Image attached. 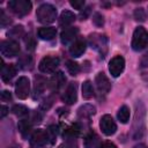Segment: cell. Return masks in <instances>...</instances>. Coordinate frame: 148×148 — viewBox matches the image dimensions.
I'll return each instance as SVG.
<instances>
[{"label": "cell", "instance_id": "cell-1", "mask_svg": "<svg viewBox=\"0 0 148 148\" xmlns=\"http://www.w3.org/2000/svg\"><path fill=\"white\" fill-rule=\"evenodd\" d=\"M36 17L37 21L43 24L52 23L57 18V9L51 3H43L37 8Z\"/></svg>", "mask_w": 148, "mask_h": 148}, {"label": "cell", "instance_id": "cell-2", "mask_svg": "<svg viewBox=\"0 0 148 148\" xmlns=\"http://www.w3.org/2000/svg\"><path fill=\"white\" fill-rule=\"evenodd\" d=\"M88 43L91 49L96 50L101 54V57H105L108 52V38L105 35L97 32L90 34L88 37Z\"/></svg>", "mask_w": 148, "mask_h": 148}, {"label": "cell", "instance_id": "cell-3", "mask_svg": "<svg viewBox=\"0 0 148 148\" xmlns=\"http://www.w3.org/2000/svg\"><path fill=\"white\" fill-rule=\"evenodd\" d=\"M148 46V31L143 27L135 28L132 38V49L134 51H142Z\"/></svg>", "mask_w": 148, "mask_h": 148}, {"label": "cell", "instance_id": "cell-4", "mask_svg": "<svg viewBox=\"0 0 148 148\" xmlns=\"http://www.w3.org/2000/svg\"><path fill=\"white\" fill-rule=\"evenodd\" d=\"M31 7L32 5L29 0H12L8 2V8L10 12L18 17L28 15L31 10Z\"/></svg>", "mask_w": 148, "mask_h": 148}, {"label": "cell", "instance_id": "cell-5", "mask_svg": "<svg viewBox=\"0 0 148 148\" xmlns=\"http://www.w3.org/2000/svg\"><path fill=\"white\" fill-rule=\"evenodd\" d=\"M59 58L58 57H54V56H46L44 57L40 61H39V65H38V68L42 73H45V74H50V73H54L56 69L58 68L59 66Z\"/></svg>", "mask_w": 148, "mask_h": 148}, {"label": "cell", "instance_id": "cell-6", "mask_svg": "<svg viewBox=\"0 0 148 148\" xmlns=\"http://www.w3.org/2000/svg\"><path fill=\"white\" fill-rule=\"evenodd\" d=\"M0 51L3 57L13 58L20 53V45L15 39H6L1 42Z\"/></svg>", "mask_w": 148, "mask_h": 148}, {"label": "cell", "instance_id": "cell-7", "mask_svg": "<svg viewBox=\"0 0 148 148\" xmlns=\"http://www.w3.org/2000/svg\"><path fill=\"white\" fill-rule=\"evenodd\" d=\"M47 142H50L47 131L42 130V128H38V130H35L32 132V134L30 136V146L32 148L44 147Z\"/></svg>", "mask_w": 148, "mask_h": 148}, {"label": "cell", "instance_id": "cell-8", "mask_svg": "<svg viewBox=\"0 0 148 148\" xmlns=\"http://www.w3.org/2000/svg\"><path fill=\"white\" fill-rule=\"evenodd\" d=\"M30 91V81L27 76H20L15 82V92L20 99H25Z\"/></svg>", "mask_w": 148, "mask_h": 148}, {"label": "cell", "instance_id": "cell-9", "mask_svg": "<svg viewBox=\"0 0 148 148\" xmlns=\"http://www.w3.org/2000/svg\"><path fill=\"white\" fill-rule=\"evenodd\" d=\"M99 127L105 135H112L117 131V125L110 114H104L99 120Z\"/></svg>", "mask_w": 148, "mask_h": 148}, {"label": "cell", "instance_id": "cell-10", "mask_svg": "<svg viewBox=\"0 0 148 148\" xmlns=\"http://www.w3.org/2000/svg\"><path fill=\"white\" fill-rule=\"evenodd\" d=\"M61 99H62V102H65L68 105H72L76 102V99H77V84L75 82H71L66 87L64 94L61 95Z\"/></svg>", "mask_w": 148, "mask_h": 148}, {"label": "cell", "instance_id": "cell-11", "mask_svg": "<svg viewBox=\"0 0 148 148\" xmlns=\"http://www.w3.org/2000/svg\"><path fill=\"white\" fill-rule=\"evenodd\" d=\"M124 68H125V59L121 56L113 57L109 62V71H110L111 75L114 77L119 76L123 73Z\"/></svg>", "mask_w": 148, "mask_h": 148}, {"label": "cell", "instance_id": "cell-12", "mask_svg": "<svg viewBox=\"0 0 148 148\" xmlns=\"http://www.w3.org/2000/svg\"><path fill=\"white\" fill-rule=\"evenodd\" d=\"M65 82H66V77L64 73L60 71L56 72L49 80V88L52 92H58L65 86Z\"/></svg>", "mask_w": 148, "mask_h": 148}, {"label": "cell", "instance_id": "cell-13", "mask_svg": "<svg viewBox=\"0 0 148 148\" xmlns=\"http://www.w3.org/2000/svg\"><path fill=\"white\" fill-rule=\"evenodd\" d=\"M95 83H96V88L101 95H106L111 89V83H110L108 76L103 72H99L96 75Z\"/></svg>", "mask_w": 148, "mask_h": 148}, {"label": "cell", "instance_id": "cell-14", "mask_svg": "<svg viewBox=\"0 0 148 148\" xmlns=\"http://www.w3.org/2000/svg\"><path fill=\"white\" fill-rule=\"evenodd\" d=\"M77 34H79V29L76 27H68L61 31L60 40L64 45H68L77 39Z\"/></svg>", "mask_w": 148, "mask_h": 148}, {"label": "cell", "instance_id": "cell-15", "mask_svg": "<svg viewBox=\"0 0 148 148\" xmlns=\"http://www.w3.org/2000/svg\"><path fill=\"white\" fill-rule=\"evenodd\" d=\"M87 49V42L83 38H77L75 42H73L69 46V53L72 57L77 58L84 53Z\"/></svg>", "mask_w": 148, "mask_h": 148}, {"label": "cell", "instance_id": "cell-16", "mask_svg": "<svg viewBox=\"0 0 148 148\" xmlns=\"http://www.w3.org/2000/svg\"><path fill=\"white\" fill-rule=\"evenodd\" d=\"M46 86H49V83L46 82V80L42 76H35V84H34V90H32V97L34 99H38L45 91Z\"/></svg>", "mask_w": 148, "mask_h": 148}, {"label": "cell", "instance_id": "cell-17", "mask_svg": "<svg viewBox=\"0 0 148 148\" xmlns=\"http://www.w3.org/2000/svg\"><path fill=\"white\" fill-rule=\"evenodd\" d=\"M96 109L91 104H83L77 109V118L81 120H87L89 119L92 114H95Z\"/></svg>", "mask_w": 148, "mask_h": 148}, {"label": "cell", "instance_id": "cell-18", "mask_svg": "<svg viewBox=\"0 0 148 148\" xmlns=\"http://www.w3.org/2000/svg\"><path fill=\"white\" fill-rule=\"evenodd\" d=\"M80 132H81V126L79 124H72L69 126H65V128L62 130V136L66 138V140L75 139L80 135Z\"/></svg>", "mask_w": 148, "mask_h": 148}, {"label": "cell", "instance_id": "cell-19", "mask_svg": "<svg viewBox=\"0 0 148 148\" xmlns=\"http://www.w3.org/2000/svg\"><path fill=\"white\" fill-rule=\"evenodd\" d=\"M75 18H76V16L74 13H72L71 10H64L59 17V25L66 29L75 21Z\"/></svg>", "mask_w": 148, "mask_h": 148}, {"label": "cell", "instance_id": "cell-20", "mask_svg": "<svg viewBox=\"0 0 148 148\" xmlns=\"http://www.w3.org/2000/svg\"><path fill=\"white\" fill-rule=\"evenodd\" d=\"M37 35L43 40H51V39H53L56 37L57 29L53 28V27H43V28H39L38 29Z\"/></svg>", "mask_w": 148, "mask_h": 148}, {"label": "cell", "instance_id": "cell-21", "mask_svg": "<svg viewBox=\"0 0 148 148\" xmlns=\"http://www.w3.org/2000/svg\"><path fill=\"white\" fill-rule=\"evenodd\" d=\"M16 75V67L13 64L5 65L1 68V79L3 82H9Z\"/></svg>", "mask_w": 148, "mask_h": 148}, {"label": "cell", "instance_id": "cell-22", "mask_svg": "<svg viewBox=\"0 0 148 148\" xmlns=\"http://www.w3.org/2000/svg\"><path fill=\"white\" fill-rule=\"evenodd\" d=\"M98 136L95 132H88L83 138V146L84 148H97L98 147Z\"/></svg>", "mask_w": 148, "mask_h": 148}, {"label": "cell", "instance_id": "cell-23", "mask_svg": "<svg viewBox=\"0 0 148 148\" xmlns=\"http://www.w3.org/2000/svg\"><path fill=\"white\" fill-rule=\"evenodd\" d=\"M18 132L21 133V135L23 138H27L31 131V126H32V123L30 119H27V118H22L20 121H18Z\"/></svg>", "mask_w": 148, "mask_h": 148}, {"label": "cell", "instance_id": "cell-24", "mask_svg": "<svg viewBox=\"0 0 148 148\" xmlns=\"http://www.w3.org/2000/svg\"><path fill=\"white\" fill-rule=\"evenodd\" d=\"M94 95H95V92H94V88H92L91 82L89 80L84 81L82 83V96H83V98L84 99H89Z\"/></svg>", "mask_w": 148, "mask_h": 148}, {"label": "cell", "instance_id": "cell-25", "mask_svg": "<svg viewBox=\"0 0 148 148\" xmlns=\"http://www.w3.org/2000/svg\"><path fill=\"white\" fill-rule=\"evenodd\" d=\"M12 112L20 117V118H25L28 114H29V110L25 105H22V104H15L13 108H12Z\"/></svg>", "mask_w": 148, "mask_h": 148}, {"label": "cell", "instance_id": "cell-26", "mask_svg": "<svg viewBox=\"0 0 148 148\" xmlns=\"http://www.w3.org/2000/svg\"><path fill=\"white\" fill-rule=\"evenodd\" d=\"M117 117H118V119H119L120 123L126 124L128 121V119H130V108L127 105H123L119 109V111L117 113Z\"/></svg>", "mask_w": 148, "mask_h": 148}, {"label": "cell", "instance_id": "cell-27", "mask_svg": "<svg viewBox=\"0 0 148 148\" xmlns=\"http://www.w3.org/2000/svg\"><path fill=\"white\" fill-rule=\"evenodd\" d=\"M17 64H18V67L22 68V69H30L32 67V58L29 54L28 56L27 54L25 56H22L18 59Z\"/></svg>", "mask_w": 148, "mask_h": 148}, {"label": "cell", "instance_id": "cell-28", "mask_svg": "<svg viewBox=\"0 0 148 148\" xmlns=\"http://www.w3.org/2000/svg\"><path fill=\"white\" fill-rule=\"evenodd\" d=\"M66 68H67V71H68V73L71 74V75H77V73L80 72V66H79V64L77 62H75V61H73V60H68L67 62H66Z\"/></svg>", "mask_w": 148, "mask_h": 148}, {"label": "cell", "instance_id": "cell-29", "mask_svg": "<svg viewBox=\"0 0 148 148\" xmlns=\"http://www.w3.org/2000/svg\"><path fill=\"white\" fill-rule=\"evenodd\" d=\"M23 27L22 25H16L14 28H12L9 31H8V37H12V38H17V37H21L23 36Z\"/></svg>", "mask_w": 148, "mask_h": 148}, {"label": "cell", "instance_id": "cell-30", "mask_svg": "<svg viewBox=\"0 0 148 148\" xmlns=\"http://www.w3.org/2000/svg\"><path fill=\"white\" fill-rule=\"evenodd\" d=\"M47 134H49V139H50V143H54L57 140V134H58V127L56 125H51L47 130Z\"/></svg>", "mask_w": 148, "mask_h": 148}, {"label": "cell", "instance_id": "cell-31", "mask_svg": "<svg viewBox=\"0 0 148 148\" xmlns=\"http://www.w3.org/2000/svg\"><path fill=\"white\" fill-rule=\"evenodd\" d=\"M24 43H25V46H27V50H30L32 51L36 46V40H35V37L31 35V34H28L25 37H24Z\"/></svg>", "mask_w": 148, "mask_h": 148}, {"label": "cell", "instance_id": "cell-32", "mask_svg": "<svg viewBox=\"0 0 148 148\" xmlns=\"http://www.w3.org/2000/svg\"><path fill=\"white\" fill-rule=\"evenodd\" d=\"M134 18L135 21H139V22H143L146 21V17H147V14H146V10L143 8H136L134 10Z\"/></svg>", "mask_w": 148, "mask_h": 148}, {"label": "cell", "instance_id": "cell-33", "mask_svg": "<svg viewBox=\"0 0 148 148\" xmlns=\"http://www.w3.org/2000/svg\"><path fill=\"white\" fill-rule=\"evenodd\" d=\"M10 23H12V18H10L2 9H0V25H1L2 28H6V27H8Z\"/></svg>", "mask_w": 148, "mask_h": 148}, {"label": "cell", "instance_id": "cell-34", "mask_svg": "<svg viewBox=\"0 0 148 148\" xmlns=\"http://www.w3.org/2000/svg\"><path fill=\"white\" fill-rule=\"evenodd\" d=\"M53 104V97L52 96H47L46 98H44V101L40 103L39 105V109L43 110V111H46L51 108V105Z\"/></svg>", "mask_w": 148, "mask_h": 148}, {"label": "cell", "instance_id": "cell-35", "mask_svg": "<svg viewBox=\"0 0 148 148\" xmlns=\"http://www.w3.org/2000/svg\"><path fill=\"white\" fill-rule=\"evenodd\" d=\"M58 148H77V143L75 139H68L65 142H62Z\"/></svg>", "mask_w": 148, "mask_h": 148}, {"label": "cell", "instance_id": "cell-36", "mask_svg": "<svg viewBox=\"0 0 148 148\" xmlns=\"http://www.w3.org/2000/svg\"><path fill=\"white\" fill-rule=\"evenodd\" d=\"M90 13H91V7H90V6L84 7L83 9H81V10H80V14H79L80 20H81V21L87 20V18H88V16L90 15Z\"/></svg>", "mask_w": 148, "mask_h": 148}, {"label": "cell", "instance_id": "cell-37", "mask_svg": "<svg viewBox=\"0 0 148 148\" xmlns=\"http://www.w3.org/2000/svg\"><path fill=\"white\" fill-rule=\"evenodd\" d=\"M92 22L95 23V25H97V27H102V25L104 24V18H103L102 14H99V13H95L94 16H92Z\"/></svg>", "mask_w": 148, "mask_h": 148}, {"label": "cell", "instance_id": "cell-38", "mask_svg": "<svg viewBox=\"0 0 148 148\" xmlns=\"http://www.w3.org/2000/svg\"><path fill=\"white\" fill-rule=\"evenodd\" d=\"M69 3H71V6L73 8L79 9V10H81L83 8V6H84V1L83 0H71Z\"/></svg>", "mask_w": 148, "mask_h": 148}, {"label": "cell", "instance_id": "cell-39", "mask_svg": "<svg viewBox=\"0 0 148 148\" xmlns=\"http://www.w3.org/2000/svg\"><path fill=\"white\" fill-rule=\"evenodd\" d=\"M30 120H31L32 124H39L40 120H42V114H40L38 111H35V112L32 113V117H31Z\"/></svg>", "mask_w": 148, "mask_h": 148}, {"label": "cell", "instance_id": "cell-40", "mask_svg": "<svg viewBox=\"0 0 148 148\" xmlns=\"http://www.w3.org/2000/svg\"><path fill=\"white\" fill-rule=\"evenodd\" d=\"M0 98H1L2 102L10 101V99H12V94H10L8 90H3V91H1V96H0Z\"/></svg>", "mask_w": 148, "mask_h": 148}, {"label": "cell", "instance_id": "cell-41", "mask_svg": "<svg viewBox=\"0 0 148 148\" xmlns=\"http://www.w3.org/2000/svg\"><path fill=\"white\" fill-rule=\"evenodd\" d=\"M140 66L142 68H147L148 67V51L142 56V58L140 60Z\"/></svg>", "mask_w": 148, "mask_h": 148}, {"label": "cell", "instance_id": "cell-42", "mask_svg": "<svg viewBox=\"0 0 148 148\" xmlns=\"http://www.w3.org/2000/svg\"><path fill=\"white\" fill-rule=\"evenodd\" d=\"M97 148H117V146L113 143V142H110V141H104V142H101L98 145Z\"/></svg>", "mask_w": 148, "mask_h": 148}, {"label": "cell", "instance_id": "cell-43", "mask_svg": "<svg viewBox=\"0 0 148 148\" xmlns=\"http://www.w3.org/2000/svg\"><path fill=\"white\" fill-rule=\"evenodd\" d=\"M7 113H8V108L6 105H1V108H0V118H5Z\"/></svg>", "mask_w": 148, "mask_h": 148}, {"label": "cell", "instance_id": "cell-44", "mask_svg": "<svg viewBox=\"0 0 148 148\" xmlns=\"http://www.w3.org/2000/svg\"><path fill=\"white\" fill-rule=\"evenodd\" d=\"M133 148H147V146H146V145H143V143H139V145L134 146Z\"/></svg>", "mask_w": 148, "mask_h": 148}, {"label": "cell", "instance_id": "cell-45", "mask_svg": "<svg viewBox=\"0 0 148 148\" xmlns=\"http://www.w3.org/2000/svg\"><path fill=\"white\" fill-rule=\"evenodd\" d=\"M142 77H143V80L148 83V74H143V76H142Z\"/></svg>", "mask_w": 148, "mask_h": 148}]
</instances>
